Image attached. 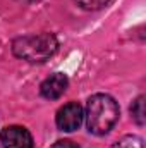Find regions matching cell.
Here are the masks:
<instances>
[{"instance_id":"6","label":"cell","mask_w":146,"mask_h":148,"mask_svg":"<svg viewBox=\"0 0 146 148\" xmlns=\"http://www.w3.org/2000/svg\"><path fill=\"white\" fill-rule=\"evenodd\" d=\"M110 148H145V143H143V138L136 134H127V136H122L119 141H115Z\"/></svg>"},{"instance_id":"7","label":"cell","mask_w":146,"mask_h":148,"mask_svg":"<svg viewBox=\"0 0 146 148\" xmlns=\"http://www.w3.org/2000/svg\"><path fill=\"white\" fill-rule=\"evenodd\" d=\"M131 115H132V119L136 121V124H139V126L145 124L146 115H145V97H143V95L138 97V98L132 102V105H131Z\"/></svg>"},{"instance_id":"3","label":"cell","mask_w":146,"mask_h":148,"mask_svg":"<svg viewBox=\"0 0 146 148\" xmlns=\"http://www.w3.org/2000/svg\"><path fill=\"white\" fill-rule=\"evenodd\" d=\"M83 121H84V112L77 102L65 103L64 107H60L57 110V115H55L57 127L60 131H65V133H72L76 129H79Z\"/></svg>"},{"instance_id":"10","label":"cell","mask_w":146,"mask_h":148,"mask_svg":"<svg viewBox=\"0 0 146 148\" xmlns=\"http://www.w3.org/2000/svg\"><path fill=\"white\" fill-rule=\"evenodd\" d=\"M16 2H19V3H26V5H29V3H36L40 0H16Z\"/></svg>"},{"instance_id":"9","label":"cell","mask_w":146,"mask_h":148,"mask_svg":"<svg viewBox=\"0 0 146 148\" xmlns=\"http://www.w3.org/2000/svg\"><path fill=\"white\" fill-rule=\"evenodd\" d=\"M50 148H79V145L71 141V140H59L57 143H53Z\"/></svg>"},{"instance_id":"1","label":"cell","mask_w":146,"mask_h":148,"mask_svg":"<svg viewBox=\"0 0 146 148\" xmlns=\"http://www.w3.org/2000/svg\"><path fill=\"white\" fill-rule=\"evenodd\" d=\"M119 115H120L119 103L115 102L113 97H110L107 93H96L89 97L86 103L84 117H86L88 131L91 134L103 136L110 133L115 122L119 121Z\"/></svg>"},{"instance_id":"2","label":"cell","mask_w":146,"mask_h":148,"mask_svg":"<svg viewBox=\"0 0 146 148\" xmlns=\"http://www.w3.org/2000/svg\"><path fill=\"white\" fill-rule=\"evenodd\" d=\"M12 53L29 64H41L55 55L59 50V40L52 33H40L16 38L12 41Z\"/></svg>"},{"instance_id":"5","label":"cell","mask_w":146,"mask_h":148,"mask_svg":"<svg viewBox=\"0 0 146 148\" xmlns=\"http://www.w3.org/2000/svg\"><path fill=\"white\" fill-rule=\"evenodd\" d=\"M67 86H69L67 76L62 73H55V74H52V76H48L40 84V93L46 100H57V98H60L65 93Z\"/></svg>"},{"instance_id":"4","label":"cell","mask_w":146,"mask_h":148,"mask_svg":"<svg viewBox=\"0 0 146 148\" xmlns=\"http://www.w3.org/2000/svg\"><path fill=\"white\" fill-rule=\"evenodd\" d=\"M3 148H33V136L24 126H7L0 131Z\"/></svg>"},{"instance_id":"8","label":"cell","mask_w":146,"mask_h":148,"mask_svg":"<svg viewBox=\"0 0 146 148\" xmlns=\"http://www.w3.org/2000/svg\"><path fill=\"white\" fill-rule=\"evenodd\" d=\"M74 2L84 10H100L108 3L110 0H74Z\"/></svg>"}]
</instances>
